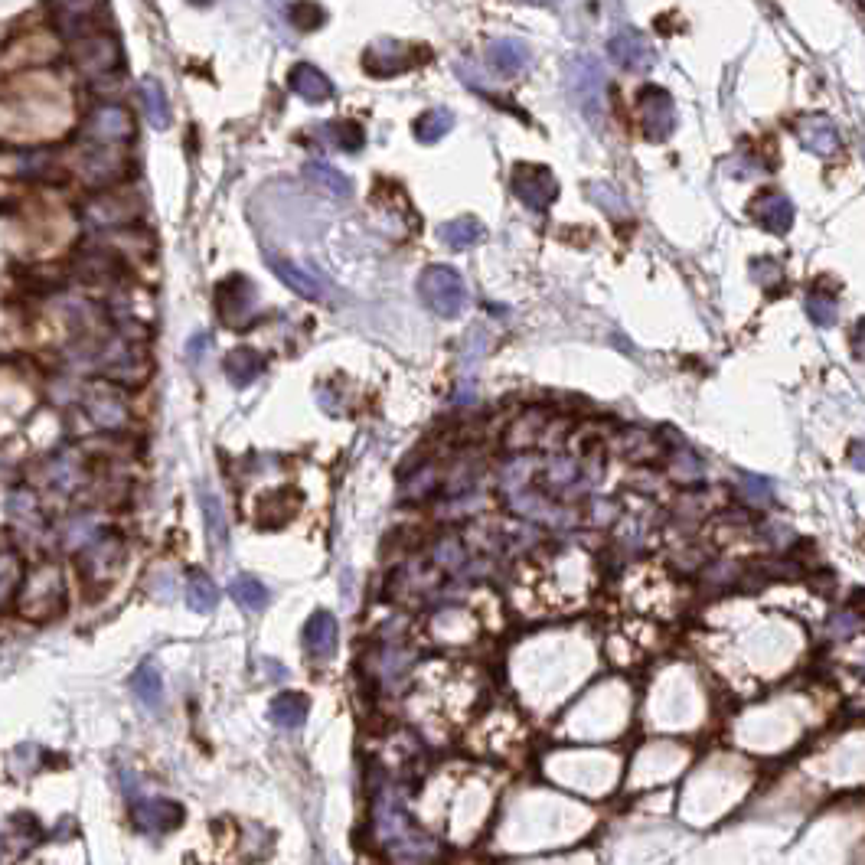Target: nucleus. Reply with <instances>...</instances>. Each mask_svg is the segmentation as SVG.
Returning a JSON list of instances; mask_svg holds the SVG:
<instances>
[{
	"instance_id": "1a4fd4ad",
	"label": "nucleus",
	"mask_w": 865,
	"mask_h": 865,
	"mask_svg": "<svg viewBox=\"0 0 865 865\" xmlns=\"http://www.w3.org/2000/svg\"><path fill=\"white\" fill-rule=\"evenodd\" d=\"M418 63L415 59V49L405 46V43H395V40H382V43H373L363 53V69L369 72L373 79H392L399 76V72L412 69Z\"/></svg>"
},
{
	"instance_id": "f704fd0d",
	"label": "nucleus",
	"mask_w": 865,
	"mask_h": 865,
	"mask_svg": "<svg viewBox=\"0 0 865 865\" xmlns=\"http://www.w3.org/2000/svg\"><path fill=\"white\" fill-rule=\"evenodd\" d=\"M751 281L755 284H761V288H768V291H777L784 284V265L777 262V258H771V255H758V258H751Z\"/></svg>"
},
{
	"instance_id": "ddd939ff",
	"label": "nucleus",
	"mask_w": 865,
	"mask_h": 865,
	"mask_svg": "<svg viewBox=\"0 0 865 865\" xmlns=\"http://www.w3.org/2000/svg\"><path fill=\"white\" fill-rule=\"evenodd\" d=\"M76 63L92 72V76H105V72L118 69L121 66V46L111 40V36H82L76 43Z\"/></svg>"
},
{
	"instance_id": "20e7f679",
	"label": "nucleus",
	"mask_w": 865,
	"mask_h": 865,
	"mask_svg": "<svg viewBox=\"0 0 865 865\" xmlns=\"http://www.w3.org/2000/svg\"><path fill=\"white\" fill-rule=\"evenodd\" d=\"M79 575L85 585H108L125 565V542L118 533H98L89 546L79 549Z\"/></svg>"
},
{
	"instance_id": "6e6552de",
	"label": "nucleus",
	"mask_w": 865,
	"mask_h": 865,
	"mask_svg": "<svg viewBox=\"0 0 865 865\" xmlns=\"http://www.w3.org/2000/svg\"><path fill=\"white\" fill-rule=\"evenodd\" d=\"M216 307L219 317L226 320L229 327H242L249 324V317L255 311V288L245 275H229L226 281L216 288Z\"/></svg>"
},
{
	"instance_id": "bb28decb",
	"label": "nucleus",
	"mask_w": 865,
	"mask_h": 865,
	"mask_svg": "<svg viewBox=\"0 0 865 865\" xmlns=\"http://www.w3.org/2000/svg\"><path fill=\"white\" fill-rule=\"evenodd\" d=\"M229 595H232V601L239 604V608H245V611H262L265 604H268V588L258 582L255 575H236L229 582Z\"/></svg>"
},
{
	"instance_id": "f3484780",
	"label": "nucleus",
	"mask_w": 865,
	"mask_h": 865,
	"mask_svg": "<svg viewBox=\"0 0 865 865\" xmlns=\"http://www.w3.org/2000/svg\"><path fill=\"white\" fill-rule=\"evenodd\" d=\"M268 268L275 271V275H278L284 284H288L294 294H301V298H307V301H320V298H324V284H320V278H314L311 271L301 268L298 262H291V258L271 255V258H268Z\"/></svg>"
},
{
	"instance_id": "4be33fe9",
	"label": "nucleus",
	"mask_w": 865,
	"mask_h": 865,
	"mask_svg": "<svg viewBox=\"0 0 865 865\" xmlns=\"http://www.w3.org/2000/svg\"><path fill=\"white\" fill-rule=\"evenodd\" d=\"M200 503H203L206 539L213 542V549L219 555H226L229 552V519H226V510H222V503H219L216 493H209V490H203Z\"/></svg>"
},
{
	"instance_id": "4468645a",
	"label": "nucleus",
	"mask_w": 865,
	"mask_h": 865,
	"mask_svg": "<svg viewBox=\"0 0 865 865\" xmlns=\"http://www.w3.org/2000/svg\"><path fill=\"white\" fill-rule=\"evenodd\" d=\"M608 56H611L614 66H621L627 72H647L653 66V59H657V56H653L650 43L640 33H634V30H624V33L611 36V40H608Z\"/></svg>"
},
{
	"instance_id": "7c9ffc66",
	"label": "nucleus",
	"mask_w": 865,
	"mask_h": 865,
	"mask_svg": "<svg viewBox=\"0 0 865 865\" xmlns=\"http://www.w3.org/2000/svg\"><path fill=\"white\" fill-rule=\"evenodd\" d=\"M803 307H807V317H810L817 327H833L836 320H839L836 294L823 291V288H813V291L807 294V301H803Z\"/></svg>"
},
{
	"instance_id": "412c9836",
	"label": "nucleus",
	"mask_w": 865,
	"mask_h": 865,
	"mask_svg": "<svg viewBox=\"0 0 865 865\" xmlns=\"http://www.w3.org/2000/svg\"><path fill=\"white\" fill-rule=\"evenodd\" d=\"M131 692H134V699H138L144 709H151V712L164 709V676H160V670L154 663H144V666L134 670Z\"/></svg>"
},
{
	"instance_id": "b1692460",
	"label": "nucleus",
	"mask_w": 865,
	"mask_h": 865,
	"mask_svg": "<svg viewBox=\"0 0 865 865\" xmlns=\"http://www.w3.org/2000/svg\"><path fill=\"white\" fill-rule=\"evenodd\" d=\"M438 236H441L444 245H448V249L464 252V249H471V245H477L480 239H484V226H480L474 216H461V219L444 222V226L438 229Z\"/></svg>"
},
{
	"instance_id": "423d86ee",
	"label": "nucleus",
	"mask_w": 865,
	"mask_h": 865,
	"mask_svg": "<svg viewBox=\"0 0 865 865\" xmlns=\"http://www.w3.org/2000/svg\"><path fill=\"white\" fill-rule=\"evenodd\" d=\"M513 193L519 196V203H526L529 209H536V213H546L555 203V196H559V180L542 164H516Z\"/></svg>"
},
{
	"instance_id": "6ab92c4d",
	"label": "nucleus",
	"mask_w": 865,
	"mask_h": 865,
	"mask_svg": "<svg viewBox=\"0 0 865 865\" xmlns=\"http://www.w3.org/2000/svg\"><path fill=\"white\" fill-rule=\"evenodd\" d=\"M307 712H311V699L304 696V692H294V689H284L278 692L275 699H271V722H275L278 728H284V732H291V728H301L307 722Z\"/></svg>"
},
{
	"instance_id": "4c0bfd02",
	"label": "nucleus",
	"mask_w": 865,
	"mask_h": 865,
	"mask_svg": "<svg viewBox=\"0 0 865 865\" xmlns=\"http://www.w3.org/2000/svg\"><path fill=\"white\" fill-rule=\"evenodd\" d=\"M849 343H852V353H856L859 360H865V317L856 320V327H852Z\"/></svg>"
},
{
	"instance_id": "f8f14e48",
	"label": "nucleus",
	"mask_w": 865,
	"mask_h": 865,
	"mask_svg": "<svg viewBox=\"0 0 865 865\" xmlns=\"http://www.w3.org/2000/svg\"><path fill=\"white\" fill-rule=\"evenodd\" d=\"M751 219H755L764 232H771V236H787L797 219V209L790 203V196H784L781 190H768L751 203Z\"/></svg>"
},
{
	"instance_id": "9d476101",
	"label": "nucleus",
	"mask_w": 865,
	"mask_h": 865,
	"mask_svg": "<svg viewBox=\"0 0 865 865\" xmlns=\"http://www.w3.org/2000/svg\"><path fill=\"white\" fill-rule=\"evenodd\" d=\"M340 647V624L330 611H314L304 624V650L314 663H330Z\"/></svg>"
},
{
	"instance_id": "cd10ccee",
	"label": "nucleus",
	"mask_w": 865,
	"mask_h": 865,
	"mask_svg": "<svg viewBox=\"0 0 865 865\" xmlns=\"http://www.w3.org/2000/svg\"><path fill=\"white\" fill-rule=\"evenodd\" d=\"M304 173H307V177H311L314 183H320V187H324L327 193L340 196V200H346V196L353 193L350 177H346V173H340L337 167L324 164V160H311V164L304 167Z\"/></svg>"
},
{
	"instance_id": "7ed1b4c3",
	"label": "nucleus",
	"mask_w": 865,
	"mask_h": 865,
	"mask_svg": "<svg viewBox=\"0 0 865 865\" xmlns=\"http://www.w3.org/2000/svg\"><path fill=\"white\" fill-rule=\"evenodd\" d=\"M568 76V92H572L578 111L601 128L604 121V105H608V82H604V66L595 56H575L565 69Z\"/></svg>"
},
{
	"instance_id": "2f4dec72",
	"label": "nucleus",
	"mask_w": 865,
	"mask_h": 865,
	"mask_svg": "<svg viewBox=\"0 0 865 865\" xmlns=\"http://www.w3.org/2000/svg\"><path fill=\"white\" fill-rule=\"evenodd\" d=\"M288 20H291V27L301 30V33L320 30L327 23V10L314 4V0H294V4L288 7Z\"/></svg>"
},
{
	"instance_id": "39448f33",
	"label": "nucleus",
	"mask_w": 865,
	"mask_h": 865,
	"mask_svg": "<svg viewBox=\"0 0 865 865\" xmlns=\"http://www.w3.org/2000/svg\"><path fill=\"white\" fill-rule=\"evenodd\" d=\"M634 108H637V125H640V134H644L647 141L660 144L673 134L676 128V105L673 98L666 89H660V85H644V89H637V98H634Z\"/></svg>"
},
{
	"instance_id": "f257e3e1",
	"label": "nucleus",
	"mask_w": 865,
	"mask_h": 865,
	"mask_svg": "<svg viewBox=\"0 0 865 865\" xmlns=\"http://www.w3.org/2000/svg\"><path fill=\"white\" fill-rule=\"evenodd\" d=\"M17 614L27 617L33 624H46L66 611L69 601V582L59 562H36L23 572V582L17 588Z\"/></svg>"
},
{
	"instance_id": "e433bc0d",
	"label": "nucleus",
	"mask_w": 865,
	"mask_h": 865,
	"mask_svg": "<svg viewBox=\"0 0 865 865\" xmlns=\"http://www.w3.org/2000/svg\"><path fill=\"white\" fill-rule=\"evenodd\" d=\"M738 493H741V500L751 506H768L774 500L771 484L758 474H738Z\"/></svg>"
},
{
	"instance_id": "dca6fc26",
	"label": "nucleus",
	"mask_w": 865,
	"mask_h": 865,
	"mask_svg": "<svg viewBox=\"0 0 865 865\" xmlns=\"http://www.w3.org/2000/svg\"><path fill=\"white\" fill-rule=\"evenodd\" d=\"M288 85H291L294 95H301L304 102H311V105H324V102H330L333 95H337L333 82H330L317 66H311V63H298V66H294L291 76H288Z\"/></svg>"
},
{
	"instance_id": "f03ea898",
	"label": "nucleus",
	"mask_w": 865,
	"mask_h": 865,
	"mask_svg": "<svg viewBox=\"0 0 865 865\" xmlns=\"http://www.w3.org/2000/svg\"><path fill=\"white\" fill-rule=\"evenodd\" d=\"M418 298H422V304L431 314L454 320V317H461V311L467 307V284L461 278V271L451 265H428L422 275H418Z\"/></svg>"
},
{
	"instance_id": "c756f323",
	"label": "nucleus",
	"mask_w": 865,
	"mask_h": 865,
	"mask_svg": "<svg viewBox=\"0 0 865 865\" xmlns=\"http://www.w3.org/2000/svg\"><path fill=\"white\" fill-rule=\"evenodd\" d=\"M10 516H14V523L23 529V533H40L43 516H40V503H36L33 493L17 490L14 497H10Z\"/></svg>"
},
{
	"instance_id": "c9c22d12",
	"label": "nucleus",
	"mask_w": 865,
	"mask_h": 865,
	"mask_svg": "<svg viewBox=\"0 0 865 865\" xmlns=\"http://www.w3.org/2000/svg\"><path fill=\"white\" fill-rule=\"evenodd\" d=\"M865 627V617L852 608V604H846V608H839L833 617H830V627H826V634L830 637H843V640H849V637H856L859 630Z\"/></svg>"
},
{
	"instance_id": "58836bf2",
	"label": "nucleus",
	"mask_w": 865,
	"mask_h": 865,
	"mask_svg": "<svg viewBox=\"0 0 865 865\" xmlns=\"http://www.w3.org/2000/svg\"><path fill=\"white\" fill-rule=\"evenodd\" d=\"M846 457H849V464L856 467V471H865V438H856L849 444V451H846Z\"/></svg>"
},
{
	"instance_id": "c85d7f7f",
	"label": "nucleus",
	"mask_w": 865,
	"mask_h": 865,
	"mask_svg": "<svg viewBox=\"0 0 865 865\" xmlns=\"http://www.w3.org/2000/svg\"><path fill=\"white\" fill-rule=\"evenodd\" d=\"M89 415H92V422L98 428H121L128 422L125 405H121L115 395H108V392L92 395V399H89Z\"/></svg>"
},
{
	"instance_id": "393cba45",
	"label": "nucleus",
	"mask_w": 865,
	"mask_h": 865,
	"mask_svg": "<svg viewBox=\"0 0 865 865\" xmlns=\"http://www.w3.org/2000/svg\"><path fill=\"white\" fill-rule=\"evenodd\" d=\"M187 604L196 614H209L216 611L219 604V588L216 582L209 578L203 568H190L187 572Z\"/></svg>"
},
{
	"instance_id": "5701e85b",
	"label": "nucleus",
	"mask_w": 865,
	"mask_h": 865,
	"mask_svg": "<svg viewBox=\"0 0 865 865\" xmlns=\"http://www.w3.org/2000/svg\"><path fill=\"white\" fill-rule=\"evenodd\" d=\"M141 105H144V118L151 121L157 131L170 128V102H167V92H164V85H160V79L147 76L141 82Z\"/></svg>"
},
{
	"instance_id": "a211bd4d",
	"label": "nucleus",
	"mask_w": 865,
	"mask_h": 865,
	"mask_svg": "<svg viewBox=\"0 0 865 865\" xmlns=\"http://www.w3.org/2000/svg\"><path fill=\"white\" fill-rule=\"evenodd\" d=\"M487 63L493 72H500V76H519V72L529 66V46L523 40H513V36L493 40L487 49Z\"/></svg>"
},
{
	"instance_id": "72a5a7b5",
	"label": "nucleus",
	"mask_w": 865,
	"mask_h": 865,
	"mask_svg": "<svg viewBox=\"0 0 865 865\" xmlns=\"http://www.w3.org/2000/svg\"><path fill=\"white\" fill-rule=\"evenodd\" d=\"M23 582V562L17 559V552H0V608L17 598V588Z\"/></svg>"
},
{
	"instance_id": "a19ab883",
	"label": "nucleus",
	"mask_w": 865,
	"mask_h": 865,
	"mask_svg": "<svg viewBox=\"0 0 865 865\" xmlns=\"http://www.w3.org/2000/svg\"><path fill=\"white\" fill-rule=\"evenodd\" d=\"M862 7H865V0H862Z\"/></svg>"
},
{
	"instance_id": "9b49d317",
	"label": "nucleus",
	"mask_w": 865,
	"mask_h": 865,
	"mask_svg": "<svg viewBox=\"0 0 865 865\" xmlns=\"http://www.w3.org/2000/svg\"><path fill=\"white\" fill-rule=\"evenodd\" d=\"M794 131L810 154H817V157L843 154V134H839V128L826 115H803V118H797Z\"/></svg>"
},
{
	"instance_id": "0eeeda50",
	"label": "nucleus",
	"mask_w": 865,
	"mask_h": 865,
	"mask_svg": "<svg viewBox=\"0 0 865 865\" xmlns=\"http://www.w3.org/2000/svg\"><path fill=\"white\" fill-rule=\"evenodd\" d=\"M131 820L147 836H167L183 823V807L167 797H144L131 803Z\"/></svg>"
},
{
	"instance_id": "ea45409f",
	"label": "nucleus",
	"mask_w": 865,
	"mask_h": 865,
	"mask_svg": "<svg viewBox=\"0 0 865 865\" xmlns=\"http://www.w3.org/2000/svg\"><path fill=\"white\" fill-rule=\"evenodd\" d=\"M190 4H196V7H206V4H213V0H190Z\"/></svg>"
},
{
	"instance_id": "a878e982",
	"label": "nucleus",
	"mask_w": 865,
	"mask_h": 865,
	"mask_svg": "<svg viewBox=\"0 0 865 865\" xmlns=\"http://www.w3.org/2000/svg\"><path fill=\"white\" fill-rule=\"evenodd\" d=\"M451 128H454V115L448 108H428L415 118L412 134L418 144H438L444 134H451Z\"/></svg>"
},
{
	"instance_id": "473e14b6",
	"label": "nucleus",
	"mask_w": 865,
	"mask_h": 865,
	"mask_svg": "<svg viewBox=\"0 0 865 865\" xmlns=\"http://www.w3.org/2000/svg\"><path fill=\"white\" fill-rule=\"evenodd\" d=\"M330 141L340 147L343 154H356L366 147V131L356 125V121H330L327 125Z\"/></svg>"
},
{
	"instance_id": "2eb2a0df",
	"label": "nucleus",
	"mask_w": 865,
	"mask_h": 865,
	"mask_svg": "<svg viewBox=\"0 0 865 865\" xmlns=\"http://www.w3.org/2000/svg\"><path fill=\"white\" fill-rule=\"evenodd\" d=\"M85 134L102 144H111V141H125L131 138V115L128 108L121 105H98L92 111V118L85 121Z\"/></svg>"
},
{
	"instance_id": "aec40b11",
	"label": "nucleus",
	"mask_w": 865,
	"mask_h": 865,
	"mask_svg": "<svg viewBox=\"0 0 865 865\" xmlns=\"http://www.w3.org/2000/svg\"><path fill=\"white\" fill-rule=\"evenodd\" d=\"M262 369H265V356L252 350V346H236V350L226 356V379L236 389L252 386V382L262 376Z\"/></svg>"
}]
</instances>
